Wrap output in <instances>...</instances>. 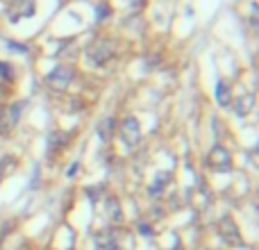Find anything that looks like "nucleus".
Returning a JSON list of instances; mask_svg holds the SVG:
<instances>
[{
    "label": "nucleus",
    "instance_id": "obj_1",
    "mask_svg": "<svg viewBox=\"0 0 259 250\" xmlns=\"http://www.w3.org/2000/svg\"><path fill=\"white\" fill-rule=\"evenodd\" d=\"M207 164H209L211 171H216V173H230L232 171V155H230V150L225 146H214L211 148V152L207 155Z\"/></svg>",
    "mask_w": 259,
    "mask_h": 250
},
{
    "label": "nucleus",
    "instance_id": "obj_2",
    "mask_svg": "<svg viewBox=\"0 0 259 250\" xmlns=\"http://www.w3.org/2000/svg\"><path fill=\"white\" fill-rule=\"evenodd\" d=\"M114 41L112 39H96L94 44L87 48V57L91 59V64H105L107 59H112V55H114Z\"/></svg>",
    "mask_w": 259,
    "mask_h": 250
},
{
    "label": "nucleus",
    "instance_id": "obj_3",
    "mask_svg": "<svg viewBox=\"0 0 259 250\" xmlns=\"http://www.w3.org/2000/svg\"><path fill=\"white\" fill-rule=\"evenodd\" d=\"M73 75H75V71H73L71 66H57L55 71H50L48 75H46V85L53 91L62 94V91H66V87L71 85Z\"/></svg>",
    "mask_w": 259,
    "mask_h": 250
},
{
    "label": "nucleus",
    "instance_id": "obj_4",
    "mask_svg": "<svg viewBox=\"0 0 259 250\" xmlns=\"http://www.w3.org/2000/svg\"><path fill=\"white\" fill-rule=\"evenodd\" d=\"M34 5H36V0H12L9 3V7H7V18L12 23H18L21 18H25V16H32L34 14Z\"/></svg>",
    "mask_w": 259,
    "mask_h": 250
},
{
    "label": "nucleus",
    "instance_id": "obj_5",
    "mask_svg": "<svg viewBox=\"0 0 259 250\" xmlns=\"http://www.w3.org/2000/svg\"><path fill=\"white\" fill-rule=\"evenodd\" d=\"M219 232H221V237H223V241L228 243V246H241V232H239V228H237V223H234L230 216H225L223 221L219 223Z\"/></svg>",
    "mask_w": 259,
    "mask_h": 250
},
{
    "label": "nucleus",
    "instance_id": "obj_6",
    "mask_svg": "<svg viewBox=\"0 0 259 250\" xmlns=\"http://www.w3.org/2000/svg\"><path fill=\"white\" fill-rule=\"evenodd\" d=\"M121 139L125 141V146H137L139 139H141V128H139V121L134 116H127L121 125Z\"/></svg>",
    "mask_w": 259,
    "mask_h": 250
},
{
    "label": "nucleus",
    "instance_id": "obj_7",
    "mask_svg": "<svg viewBox=\"0 0 259 250\" xmlns=\"http://www.w3.org/2000/svg\"><path fill=\"white\" fill-rule=\"evenodd\" d=\"M73 137H75V130H68V132L55 130V132H50V137H48V148L53 152L55 150H64V148L73 141Z\"/></svg>",
    "mask_w": 259,
    "mask_h": 250
},
{
    "label": "nucleus",
    "instance_id": "obj_8",
    "mask_svg": "<svg viewBox=\"0 0 259 250\" xmlns=\"http://www.w3.org/2000/svg\"><path fill=\"white\" fill-rule=\"evenodd\" d=\"M252 107H255V94H243L234 103V114L237 116H246V114H250Z\"/></svg>",
    "mask_w": 259,
    "mask_h": 250
},
{
    "label": "nucleus",
    "instance_id": "obj_9",
    "mask_svg": "<svg viewBox=\"0 0 259 250\" xmlns=\"http://www.w3.org/2000/svg\"><path fill=\"white\" fill-rule=\"evenodd\" d=\"M216 103H219V107H230L232 105V91H230V87L225 85V82H219L216 85Z\"/></svg>",
    "mask_w": 259,
    "mask_h": 250
},
{
    "label": "nucleus",
    "instance_id": "obj_10",
    "mask_svg": "<svg viewBox=\"0 0 259 250\" xmlns=\"http://www.w3.org/2000/svg\"><path fill=\"white\" fill-rule=\"evenodd\" d=\"M96 246L100 250H118V241L114 237V232H100L96 234Z\"/></svg>",
    "mask_w": 259,
    "mask_h": 250
},
{
    "label": "nucleus",
    "instance_id": "obj_11",
    "mask_svg": "<svg viewBox=\"0 0 259 250\" xmlns=\"http://www.w3.org/2000/svg\"><path fill=\"white\" fill-rule=\"evenodd\" d=\"M18 166V161H16V157H12V155H7V157H3L0 159V182H3L7 175H12L14 173V169Z\"/></svg>",
    "mask_w": 259,
    "mask_h": 250
},
{
    "label": "nucleus",
    "instance_id": "obj_12",
    "mask_svg": "<svg viewBox=\"0 0 259 250\" xmlns=\"http://www.w3.org/2000/svg\"><path fill=\"white\" fill-rule=\"evenodd\" d=\"M107 216H109V221H114V223H121V221H123L121 202H118L116 198H109V200H107Z\"/></svg>",
    "mask_w": 259,
    "mask_h": 250
},
{
    "label": "nucleus",
    "instance_id": "obj_13",
    "mask_svg": "<svg viewBox=\"0 0 259 250\" xmlns=\"http://www.w3.org/2000/svg\"><path fill=\"white\" fill-rule=\"evenodd\" d=\"M166 182H170V173H157L155 182L150 184V196H159V193L164 191Z\"/></svg>",
    "mask_w": 259,
    "mask_h": 250
},
{
    "label": "nucleus",
    "instance_id": "obj_14",
    "mask_svg": "<svg viewBox=\"0 0 259 250\" xmlns=\"http://www.w3.org/2000/svg\"><path fill=\"white\" fill-rule=\"evenodd\" d=\"M23 107H25V103H14L12 107H7V118H9V125H16L18 123V118H21V112H23Z\"/></svg>",
    "mask_w": 259,
    "mask_h": 250
},
{
    "label": "nucleus",
    "instance_id": "obj_15",
    "mask_svg": "<svg viewBox=\"0 0 259 250\" xmlns=\"http://www.w3.org/2000/svg\"><path fill=\"white\" fill-rule=\"evenodd\" d=\"M114 118L112 116H107V118H103V121H100V125H98V130H100V137L105 139V141H107L109 137H112V132H114Z\"/></svg>",
    "mask_w": 259,
    "mask_h": 250
},
{
    "label": "nucleus",
    "instance_id": "obj_16",
    "mask_svg": "<svg viewBox=\"0 0 259 250\" xmlns=\"http://www.w3.org/2000/svg\"><path fill=\"white\" fill-rule=\"evenodd\" d=\"M9 130H12V125H9V118H7V107H0V134H7Z\"/></svg>",
    "mask_w": 259,
    "mask_h": 250
},
{
    "label": "nucleus",
    "instance_id": "obj_17",
    "mask_svg": "<svg viewBox=\"0 0 259 250\" xmlns=\"http://www.w3.org/2000/svg\"><path fill=\"white\" fill-rule=\"evenodd\" d=\"M0 80H14V68L9 66V64H5V62H0Z\"/></svg>",
    "mask_w": 259,
    "mask_h": 250
},
{
    "label": "nucleus",
    "instance_id": "obj_18",
    "mask_svg": "<svg viewBox=\"0 0 259 250\" xmlns=\"http://www.w3.org/2000/svg\"><path fill=\"white\" fill-rule=\"evenodd\" d=\"M77 169H80V164H77V161H75V164H73L71 169H68V175H71V178H73V175L77 173Z\"/></svg>",
    "mask_w": 259,
    "mask_h": 250
},
{
    "label": "nucleus",
    "instance_id": "obj_19",
    "mask_svg": "<svg viewBox=\"0 0 259 250\" xmlns=\"http://www.w3.org/2000/svg\"><path fill=\"white\" fill-rule=\"evenodd\" d=\"M139 230H141V232H143V234H150V228H148V225H146V223H141V225H139Z\"/></svg>",
    "mask_w": 259,
    "mask_h": 250
},
{
    "label": "nucleus",
    "instance_id": "obj_20",
    "mask_svg": "<svg viewBox=\"0 0 259 250\" xmlns=\"http://www.w3.org/2000/svg\"><path fill=\"white\" fill-rule=\"evenodd\" d=\"M175 250H184V248L182 246H175Z\"/></svg>",
    "mask_w": 259,
    "mask_h": 250
},
{
    "label": "nucleus",
    "instance_id": "obj_21",
    "mask_svg": "<svg viewBox=\"0 0 259 250\" xmlns=\"http://www.w3.org/2000/svg\"><path fill=\"white\" fill-rule=\"evenodd\" d=\"M0 250H3V241H0Z\"/></svg>",
    "mask_w": 259,
    "mask_h": 250
}]
</instances>
